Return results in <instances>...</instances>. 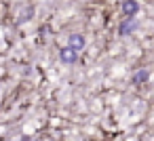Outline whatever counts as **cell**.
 Returning <instances> with one entry per match:
<instances>
[{"mask_svg":"<svg viewBox=\"0 0 154 141\" xmlns=\"http://www.w3.org/2000/svg\"><path fill=\"white\" fill-rule=\"evenodd\" d=\"M59 59H61L63 63H76V61H78V51H74L72 46H66V49H61Z\"/></svg>","mask_w":154,"mask_h":141,"instance_id":"3957f363","label":"cell"},{"mask_svg":"<svg viewBox=\"0 0 154 141\" xmlns=\"http://www.w3.org/2000/svg\"><path fill=\"white\" fill-rule=\"evenodd\" d=\"M148 78H150V72L148 70H139V72L133 74V84H143V82H148Z\"/></svg>","mask_w":154,"mask_h":141,"instance_id":"5b68a950","label":"cell"},{"mask_svg":"<svg viewBox=\"0 0 154 141\" xmlns=\"http://www.w3.org/2000/svg\"><path fill=\"white\" fill-rule=\"evenodd\" d=\"M85 44H87V42H85V36H82V34H70V36H68V46H72L74 51L80 53V51L85 49Z\"/></svg>","mask_w":154,"mask_h":141,"instance_id":"7a4b0ae2","label":"cell"},{"mask_svg":"<svg viewBox=\"0 0 154 141\" xmlns=\"http://www.w3.org/2000/svg\"><path fill=\"white\" fill-rule=\"evenodd\" d=\"M135 28H137V21H135L133 17H127V19L118 26V34H120V36H127V34H131Z\"/></svg>","mask_w":154,"mask_h":141,"instance_id":"277c9868","label":"cell"},{"mask_svg":"<svg viewBox=\"0 0 154 141\" xmlns=\"http://www.w3.org/2000/svg\"><path fill=\"white\" fill-rule=\"evenodd\" d=\"M120 9H122L125 17H135L139 13V2H137V0H122Z\"/></svg>","mask_w":154,"mask_h":141,"instance_id":"6da1fadb","label":"cell"}]
</instances>
